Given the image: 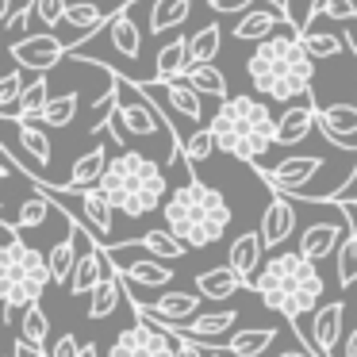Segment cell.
Returning <instances> with one entry per match:
<instances>
[{
    "instance_id": "obj_1",
    "label": "cell",
    "mask_w": 357,
    "mask_h": 357,
    "mask_svg": "<svg viewBox=\"0 0 357 357\" xmlns=\"http://www.w3.org/2000/svg\"><path fill=\"white\" fill-rule=\"evenodd\" d=\"M246 73L257 96H265V100H300V96H307L311 81H315V58L303 47L300 24L288 16L280 20L277 31L254 47Z\"/></svg>"
},
{
    "instance_id": "obj_2",
    "label": "cell",
    "mask_w": 357,
    "mask_h": 357,
    "mask_svg": "<svg viewBox=\"0 0 357 357\" xmlns=\"http://www.w3.org/2000/svg\"><path fill=\"white\" fill-rule=\"evenodd\" d=\"M254 288L261 296V303L269 311H277L280 319L296 323L300 315H311L323 300V277H319V261H311L307 254L292 250V254H273L269 261L257 269Z\"/></svg>"
},
{
    "instance_id": "obj_3",
    "label": "cell",
    "mask_w": 357,
    "mask_h": 357,
    "mask_svg": "<svg viewBox=\"0 0 357 357\" xmlns=\"http://www.w3.org/2000/svg\"><path fill=\"white\" fill-rule=\"evenodd\" d=\"M162 215H165V227L188 250H204L227 234V227H231V204H227V196L219 188L188 177L185 185H177L165 196Z\"/></svg>"
},
{
    "instance_id": "obj_4",
    "label": "cell",
    "mask_w": 357,
    "mask_h": 357,
    "mask_svg": "<svg viewBox=\"0 0 357 357\" xmlns=\"http://www.w3.org/2000/svg\"><path fill=\"white\" fill-rule=\"evenodd\" d=\"M208 127L215 131V142L223 154L250 162V165H261V158L277 146V119H273L269 104L254 100L246 93L227 96Z\"/></svg>"
},
{
    "instance_id": "obj_5",
    "label": "cell",
    "mask_w": 357,
    "mask_h": 357,
    "mask_svg": "<svg viewBox=\"0 0 357 357\" xmlns=\"http://www.w3.org/2000/svg\"><path fill=\"white\" fill-rule=\"evenodd\" d=\"M100 188L108 192V200L116 204V211H123L127 219H142L154 208H162L169 185H165V169L154 158L139 154V150H119L108 162L100 177Z\"/></svg>"
},
{
    "instance_id": "obj_6",
    "label": "cell",
    "mask_w": 357,
    "mask_h": 357,
    "mask_svg": "<svg viewBox=\"0 0 357 357\" xmlns=\"http://www.w3.org/2000/svg\"><path fill=\"white\" fill-rule=\"evenodd\" d=\"M4 231V246H0V300H4V311L12 319L16 311H24L27 303H39L43 288L50 284V257L39 254L35 246H27L20 238L16 223H0Z\"/></svg>"
},
{
    "instance_id": "obj_7",
    "label": "cell",
    "mask_w": 357,
    "mask_h": 357,
    "mask_svg": "<svg viewBox=\"0 0 357 357\" xmlns=\"http://www.w3.org/2000/svg\"><path fill=\"white\" fill-rule=\"evenodd\" d=\"M116 89H119V104L116 112H112L108 119V131L116 135V142L123 146V135H139V139H146V135H154V127H165V131H173L169 119H165V112L150 108L146 104V89L135 85V81L127 77H116Z\"/></svg>"
},
{
    "instance_id": "obj_8",
    "label": "cell",
    "mask_w": 357,
    "mask_h": 357,
    "mask_svg": "<svg viewBox=\"0 0 357 357\" xmlns=\"http://www.w3.org/2000/svg\"><path fill=\"white\" fill-rule=\"evenodd\" d=\"M135 319H139L135 326L116 334L108 357H177V342L165 326H158L146 315H135Z\"/></svg>"
},
{
    "instance_id": "obj_9",
    "label": "cell",
    "mask_w": 357,
    "mask_h": 357,
    "mask_svg": "<svg viewBox=\"0 0 357 357\" xmlns=\"http://www.w3.org/2000/svg\"><path fill=\"white\" fill-rule=\"evenodd\" d=\"M349 211H346V204H342V215L338 219H315V223H307L303 227V234H300V254H307L311 261H323V257H331L334 250L342 246V238L349 234Z\"/></svg>"
},
{
    "instance_id": "obj_10",
    "label": "cell",
    "mask_w": 357,
    "mask_h": 357,
    "mask_svg": "<svg viewBox=\"0 0 357 357\" xmlns=\"http://www.w3.org/2000/svg\"><path fill=\"white\" fill-rule=\"evenodd\" d=\"M319 165H323V158H311V154H288L280 158L277 165H261V177L269 188H277V192H292L300 196V188H307V181L319 173Z\"/></svg>"
},
{
    "instance_id": "obj_11",
    "label": "cell",
    "mask_w": 357,
    "mask_h": 357,
    "mask_svg": "<svg viewBox=\"0 0 357 357\" xmlns=\"http://www.w3.org/2000/svg\"><path fill=\"white\" fill-rule=\"evenodd\" d=\"M12 58H16L20 66H31V70L47 73V70H54L62 58H70V43L54 39L50 31L27 35V39H16V43H12Z\"/></svg>"
},
{
    "instance_id": "obj_12",
    "label": "cell",
    "mask_w": 357,
    "mask_h": 357,
    "mask_svg": "<svg viewBox=\"0 0 357 357\" xmlns=\"http://www.w3.org/2000/svg\"><path fill=\"white\" fill-rule=\"evenodd\" d=\"M142 89H146L150 96H165V100L173 104V112H181L188 123H200L204 119V104H200L204 93L196 85H188L185 73H181V77H169V81H146Z\"/></svg>"
},
{
    "instance_id": "obj_13",
    "label": "cell",
    "mask_w": 357,
    "mask_h": 357,
    "mask_svg": "<svg viewBox=\"0 0 357 357\" xmlns=\"http://www.w3.org/2000/svg\"><path fill=\"white\" fill-rule=\"evenodd\" d=\"M319 127V108H315V100H311V93H307V100H292L284 112H280V119H277V146H296V142H303L311 131Z\"/></svg>"
},
{
    "instance_id": "obj_14",
    "label": "cell",
    "mask_w": 357,
    "mask_h": 357,
    "mask_svg": "<svg viewBox=\"0 0 357 357\" xmlns=\"http://www.w3.org/2000/svg\"><path fill=\"white\" fill-rule=\"evenodd\" d=\"M319 131L326 142H334L338 150L357 154V142H349V135L357 131V104H331L319 108Z\"/></svg>"
},
{
    "instance_id": "obj_15",
    "label": "cell",
    "mask_w": 357,
    "mask_h": 357,
    "mask_svg": "<svg viewBox=\"0 0 357 357\" xmlns=\"http://www.w3.org/2000/svg\"><path fill=\"white\" fill-rule=\"evenodd\" d=\"M342 319H346V307H342V303H323V307H315V319H311V342L319 346L323 357H338Z\"/></svg>"
},
{
    "instance_id": "obj_16",
    "label": "cell",
    "mask_w": 357,
    "mask_h": 357,
    "mask_svg": "<svg viewBox=\"0 0 357 357\" xmlns=\"http://www.w3.org/2000/svg\"><path fill=\"white\" fill-rule=\"evenodd\" d=\"M261 254H265L261 227H257V231H246V234H238V238L231 242V265H234V273H238V277L246 280V288L254 284L257 269H261Z\"/></svg>"
},
{
    "instance_id": "obj_17",
    "label": "cell",
    "mask_w": 357,
    "mask_h": 357,
    "mask_svg": "<svg viewBox=\"0 0 357 357\" xmlns=\"http://www.w3.org/2000/svg\"><path fill=\"white\" fill-rule=\"evenodd\" d=\"M296 231V211L288 200H269V208H265L261 215V238H265V250H280L288 242V234Z\"/></svg>"
},
{
    "instance_id": "obj_18",
    "label": "cell",
    "mask_w": 357,
    "mask_h": 357,
    "mask_svg": "<svg viewBox=\"0 0 357 357\" xmlns=\"http://www.w3.org/2000/svg\"><path fill=\"white\" fill-rule=\"evenodd\" d=\"M200 300L204 296L200 292H162L158 296L154 303H139L142 311H146V315H154V319H169V323H185L188 315H200Z\"/></svg>"
},
{
    "instance_id": "obj_19",
    "label": "cell",
    "mask_w": 357,
    "mask_h": 357,
    "mask_svg": "<svg viewBox=\"0 0 357 357\" xmlns=\"http://www.w3.org/2000/svg\"><path fill=\"white\" fill-rule=\"evenodd\" d=\"M284 4H265V8H254V12H246V16L234 24V39H242V43H261V39H269L273 31H277V24L284 20Z\"/></svg>"
},
{
    "instance_id": "obj_20",
    "label": "cell",
    "mask_w": 357,
    "mask_h": 357,
    "mask_svg": "<svg viewBox=\"0 0 357 357\" xmlns=\"http://www.w3.org/2000/svg\"><path fill=\"white\" fill-rule=\"evenodd\" d=\"M238 288H246V280L234 273V265L227 261V265H219V269H204L200 277H196V292L204 296V300H231Z\"/></svg>"
},
{
    "instance_id": "obj_21",
    "label": "cell",
    "mask_w": 357,
    "mask_h": 357,
    "mask_svg": "<svg viewBox=\"0 0 357 357\" xmlns=\"http://www.w3.org/2000/svg\"><path fill=\"white\" fill-rule=\"evenodd\" d=\"M112 254V250H108ZM119 265V273H123V280H135V284H150V288H162L173 280V269L162 261V257H139V261H119V254H112Z\"/></svg>"
},
{
    "instance_id": "obj_22",
    "label": "cell",
    "mask_w": 357,
    "mask_h": 357,
    "mask_svg": "<svg viewBox=\"0 0 357 357\" xmlns=\"http://www.w3.org/2000/svg\"><path fill=\"white\" fill-rule=\"evenodd\" d=\"M108 162H112V158H108V150L100 146V135H96L93 150H89V154H81L77 162H73V173H70V181H66V188H93V185H100Z\"/></svg>"
},
{
    "instance_id": "obj_23",
    "label": "cell",
    "mask_w": 357,
    "mask_h": 357,
    "mask_svg": "<svg viewBox=\"0 0 357 357\" xmlns=\"http://www.w3.org/2000/svg\"><path fill=\"white\" fill-rule=\"evenodd\" d=\"M131 8H135V4H127L123 12H116V16H112L108 24L100 27V31L108 35V43H112V47H116L123 58H139V43H142V39H139V24H135Z\"/></svg>"
},
{
    "instance_id": "obj_24",
    "label": "cell",
    "mask_w": 357,
    "mask_h": 357,
    "mask_svg": "<svg viewBox=\"0 0 357 357\" xmlns=\"http://www.w3.org/2000/svg\"><path fill=\"white\" fill-rule=\"evenodd\" d=\"M108 254V250H104ZM119 265L112 261V254H108V277L100 280V284L93 288V296H89V319H108L112 311L119 307V300H123V292H119Z\"/></svg>"
},
{
    "instance_id": "obj_25",
    "label": "cell",
    "mask_w": 357,
    "mask_h": 357,
    "mask_svg": "<svg viewBox=\"0 0 357 357\" xmlns=\"http://www.w3.org/2000/svg\"><path fill=\"white\" fill-rule=\"evenodd\" d=\"M50 277L58 280V284H70L73 269H77V257H81V242H77V231H73V223L66 227V234L50 246Z\"/></svg>"
},
{
    "instance_id": "obj_26",
    "label": "cell",
    "mask_w": 357,
    "mask_h": 357,
    "mask_svg": "<svg viewBox=\"0 0 357 357\" xmlns=\"http://www.w3.org/2000/svg\"><path fill=\"white\" fill-rule=\"evenodd\" d=\"M47 104H50V81H47V73H39V77L24 89V96L16 100V108L0 112V119H39Z\"/></svg>"
},
{
    "instance_id": "obj_27",
    "label": "cell",
    "mask_w": 357,
    "mask_h": 357,
    "mask_svg": "<svg viewBox=\"0 0 357 357\" xmlns=\"http://www.w3.org/2000/svg\"><path fill=\"white\" fill-rule=\"evenodd\" d=\"M119 246H142L146 254H154V257H162V261H177V257H185V242L177 238V234L169 231V227H158V231H146L142 238H135V242H119Z\"/></svg>"
},
{
    "instance_id": "obj_28",
    "label": "cell",
    "mask_w": 357,
    "mask_h": 357,
    "mask_svg": "<svg viewBox=\"0 0 357 357\" xmlns=\"http://www.w3.org/2000/svg\"><path fill=\"white\" fill-rule=\"evenodd\" d=\"M273 342H277V331H273V326H246V331L231 334L227 354H234V357H261Z\"/></svg>"
},
{
    "instance_id": "obj_29",
    "label": "cell",
    "mask_w": 357,
    "mask_h": 357,
    "mask_svg": "<svg viewBox=\"0 0 357 357\" xmlns=\"http://www.w3.org/2000/svg\"><path fill=\"white\" fill-rule=\"evenodd\" d=\"M188 12H192V0H154V8H150V35H165L173 31V27H181L188 20Z\"/></svg>"
},
{
    "instance_id": "obj_30",
    "label": "cell",
    "mask_w": 357,
    "mask_h": 357,
    "mask_svg": "<svg viewBox=\"0 0 357 357\" xmlns=\"http://www.w3.org/2000/svg\"><path fill=\"white\" fill-rule=\"evenodd\" d=\"M192 66L188 58V39H173L158 50V62H154V81H169V77H181V73Z\"/></svg>"
},
{
    "instance_id": "obj_31",
    "label": "cell",
    "mask_w": 357,
    "mask_h": 357,
    "mask_svg": "<svg viewBox=\"0 0 357 357\" xmlns=\"http://www.w3.org/2000/svg\"><path fill=\"white\" fill-rule=\"evenodd\" d=\"M108 20H112V16L100 8V4H93V0H77V4H70V8H66V24H70L73 31L89 35V39H93V35L100 31Z\"/></svg>"
},
{
    "instance_id": "obj_32",
    "label": "cell",
    "mask_w": 357,
    "mask_h": 357,
    "mask_svg": "<svg viewBox=\"0 0 357 357\" xmlns=\"http://www.w3.org/2000/svg\"><path fill=\"white\" fill-rule=\"evenodd\" d=\"M188 85H196L204 96H215V100H227V77L215 62H192L185 70Z\"/></svg>"
},
{
    "instance_id": "obj_33",
    "label": "cell",
    "mask_w": 357,
    "mask_h": 357,
    "mask_svg": "<svg viewBox=\"0 0 357 357\" xmlns=\"http://www.w3.org/2000/svg\"><path fill=\"white\" fill-rule=\"evenodd\" d=\"M12 123H16L20 142H24V150L35 158V162H50V158H54V146H50L47 131H43L35 119H12Z\"/></svg>"
},
{
    "instance_id": "obj_34",
    "label": "cell",
    "mask_w": 357,
    "mask_h": 357,
    "mask_svg": "<svg viewBox=\"0 0 357 357\" xmlns=\"http://www.w3.org/2000/svg\"><path fill=\"white\" fill-rule=\"evenodd\" d=\"M303 47H307V54L315 58V62H323V58H338L342 50L349 47V35H331V31H303Z\"/></svg>"
},
{
    "instance_id": "obj_35",
    "label": "cell",
    "mask_w": 357,
    "mask_h": 357,
    "mask_svg": "<svg viewBox=\"0 0 357 357\" xmlns=\"http://www.w3.org/2000/svg\"><path fill=\"white\" fill-rule=\"evenodd\" d=\"M334 257H338V284L342 288L357 284V223L349 227V234L342 238V246Z\"/></svg>"
},
{
    "instance_id": "obj_36",
    "label": "cell",
    "mask_w": 357,
    "mask_h": 357,
    "mask_svg": "<svg viewBox=\"0 0 357 357\" xmlns=\"http://www.w3.org/2000/svg\"><path fill=\"white\" fill-rule=\"evenodd\" d=\"M73 116H77V93H62V96H50V104L43 108V123L47 127H66L73 123Z\"/></svg>"
},
{
    "instance_id": "obj_37",
    "label": "cell",
    "mask_w": 357,
    "mask_h": 357,
    "mask_svg": "<svg viewBox=\"0 0 357 357\" xmlns=\"http://www.w3.org/2000/svg\"><path fill=\"white\" fill-rule=\"evenodd\" d=\"M50 208H54V200H50L47 192L24 200V208H20V215H16V227H20V231H35V227H43V223H47V215H50Z\"/></svg>"
},
{
    "instance_id": "obj_38",
    "label": "cell",
    "mask_w": 357,
    "mask_h": 357,
    "mask_svg": "<svg viewBox=\"0 0 357 357\" xmlns=\"http://www.w3.org/2000/svg\"><path fill=\"white\" fill-rule=\"evenodd\" d=\"M219 43H223V35H219V27H204V31H196L192 39H188V58L192 62H215L219 54Z\"/></svg>"
},
{
    "instance_id": "obj_39",
    "label": "cell",
    "mask_w": 357,
    "mask_h": 357,
    "mask_svg": "<svg viewBox=\"0 0 357 357\" xmlns=\"http://www.w3.org/2000/svg\"><path fill=\"white\" fill-rule=\"evenodd\" d=\"M47 334H50L47 311H43L39 303H27L24 315H20V338H27V342H47Z\"/></svg>"
},
{
    "instance_id": "obj_40",
    "label": "cell",
    "mask_w": 357,
    "mask_h": 357,
    "mask_svg": "<svg viewBox=\"0 0 357 357\" xmlns=\"http://www.w3.org/2000/svg\"><path fill=\"white\" fill-rule=\"evenodd\" d=\"M215 150H219L215 131H211V127H200V131H192L185 142V162H204V158H211Z\"/></svg>"
},
{
    "instance_id": "obj_41",
    "label": "cell",
    "mask_w": 357,
    "mask_h": 357,
    "mask_svg": "<svg viewBox=\"0 0 357 357\" xmlns=\"http://www.w3.org/2000/svg\"><path fill=\"white\" fill-rule=\"evenodd\" d=\"M24 73L20 70H8L4 73V81H0V112H8V108H16V100L24 96Z\"/></svg>"
},
{
    "instance_id": "obj_42",
    "label": "cell",
    "mask_w": 357,
    "mask_h": 357,
    "mask_svg": "<svg viewBox=\"0 0 357 357\" xmlns=\"http://www.w3.org/2000/svg\"><path fill=\"white\" fill-rule=\"evenodd\" d=\"M315 12H323L326 20H357V0H315Z\"/></svg>"
},
{
    "instance_id": "obj_43",
    "label": "cell",
    "mask_w": 357,
    "mask_h": 357,
    "mask_svg": "<svg viewBox=\"0 0 357 357\" xmlns=\"http://www.w3.org/2000/svg\"><path fill=\"white\" fill-rule=\"evenodd\" d=\"M35 4V16L43 20V27H58V24H66V0H31Z\"/></svg>"
},
{
    "instance_id": "obj_44",
    "label": "cell",
    "mask_w": 357,
    "mask_h": 357,
    "mask_svg": "<svg viewBox=\"0 0 357 357\" xmlns=\"http://www.w3.org/2000/svg\"><path fill=\"white\" fill-rule=\"evenodd\" d=\"M173 342H177V357H208L204 354V338H192L185 331H169Z\"/></svg>"
},
{
    "instance_id": "obj_45",
    "label": "cell",
    "mask_w": 357,
    "mask_h": 357,
    "mask_svg": "<svg viewBox=\"0 0 357 357\" xmlns=\"http://www.w3.org/2000/svg\"><path fill=\"white\" fill-rule=\"evenodd\" d=\"M50 357H81V342L73 334H58L50 342Z\"/></svg>"
},
{
    "instance_id": "obj_46",
    "label": "cell",
    "mask_w": 357,
    "mask_h": 357,
    "mask_svg": "<svg viewBox=\"0 0 357 357\" xmlns=\"http://www.w3.org/2000/svg\"><path fill=\"white\" fill-rule=\"evenodd\" d=\"M12 357H50V349H43V342L16 338V342H12Z\"/></svg>"
},
{
    "instance_id": "obj_47",
    "label": "cell",
    "mask_w": 357,
    "mask_h": 357,
    "mask_svg": "<svg viewBox=\"0 0 357 357\" xmlns=\"http://www.w3.org/2000/svg\"><path fill=\"white\" fill-rule=\"evenodd\" d=\"M246 4H257V0H211V8L215 12H242Z\"/></svg>"
},
{
    "instance_id": "obj_48",
    "label": "cell",
    "mask_w": 357,
    "mask_h": 357,
    "mask_svg": "<svg viewBox=\"0 0 357 357\" xmlns=\"http://www.w3.org/2000/svg\"><path fill=\"white\" fill-rule=\"evenodd\" d=\"M342 357H357V326H354V331H349L346 346H342Z\"/></svg>"
},
{
    "instance_id": "obj_49",
    "label": "cell",
    "mask_w": 357,
    "mask_h": 357,
    "mask_svg": "<svg viewBox=\"0 0 357 357\" xmlns=\"http://www.w3.org/2000/svg\"><path fill=\"white\" fill-rule=\"evenodd\" d=\"M277 357H323V354H311V349L307 354H303V349H288V354H277Z\"/></svg>"
},
{
    "instance_id": "obj_50",
    "label": "cell",
    "mask_w": 357,
    "mask_h": 357,
    "mask_svg": "<svg viewBox=\"0 0 357 357\" xmlns=\"http://www.w3.org/2000/svg\"><path fill=\"white\" fill-rule=\"evenodd\" d=\"M81 357H100V354H96V346H81Z\"/></svg>"
},
{
    "instance_id": "obj_51",
    "label": "cell",
    "mask_w": 357,
    "mask_h": 357,
    "mask_svg": "<svg viewBox=\"0 0 357 357\" xmlns=\"http://www.w3.org/2000/svg\"><path fill=\"white\" fill-rule=\"evenodd\" d=\"M208 357H227V354H219V349H211V354Z\"/></svg>"
},
{
    "instance_id": "obj_52",
    "label": "cell",
    "mask_w": 357,
    "mask_h": 357,
    "mask_svg": "<svg viewBox=\"0 0 357 357\" xmlns=\"http://www.w3.org/2000/svg\"><path fill=\"white\" fill-rule=\"evenodd\" d=\"M349 47H354V50H357V39H354V35H349Z\"/></svg>"
},
{
    "instance_id": "obj_53",
    "label": "cell",
    "mask_w": 357,
    "mask_h": 357,
    "mask_svg": "<svg viewBox=\"0 0 357 357\" xmlns=\"http://www.w3.org/2000/svg\"><path fill=\"white\" fill-rule=\"evenodd\" d=\"M354 100H357V96H354Z\"/></svg>"
},
{
    "instance_id": "obj_54",
    "label": "cell",
    "mask_w": 357,
    "mask_h": 357,
    "mask_svg": "<svg viewBox=\"0 0 357 357\" xmlns=\"http://www.w3.org/2000/svg\"><path fill=\"white\" fill-rule=\"evenodd\" d=\"M8 357H12V354H8Z\"/></svg>"
}]
</instances>
